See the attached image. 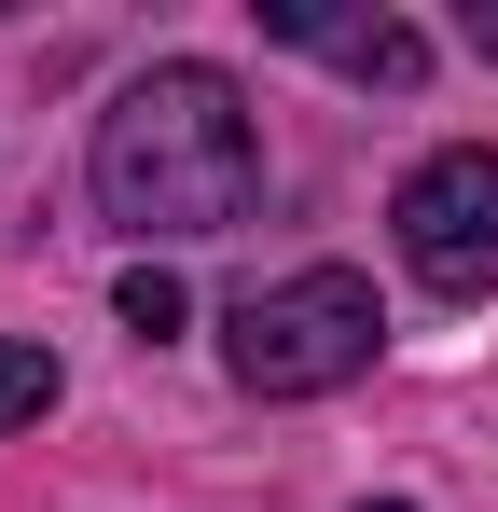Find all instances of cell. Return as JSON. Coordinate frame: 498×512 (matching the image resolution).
<instances>
[{"label":"cell","mask_w":498,"mask_h":512,"mask_svg":"<svg viewBox=\"0 0 498 512\" xmlns=\"http://www.w3.org/2000/svg\"><path fill=\"white\" fill-rule=\"evenodd\" d=\"M97 222H125L139 250H180V236H222L249 222V194H263V139H249V97L208 70V56H166L139 84L97 111Z\"/></svg>","instance_id":"1"},{"label":"cell","mask_w":498,"mask_h":512,"mask_svg":"<svg viewBox=\"0 0 498 512\" xmlns=\"http://www.w3.org/2000/svg\"><path fill=\"white\" fill-rule=\"evenodd\" d=\"M374 346H388V305H374L360 263H305V277L249 291L236 319H222V360H236L249 402H319L346 374H374Z\"/></svg>","instance_id":"2"},{"label":"cell","mask_w":498,"mask_h":512,"mask_svg":"<svg viewBox=\"0 0 498 512\" xmlns=\"http://www.w3.org/2000/svg\"><path fill=\"white\" fill-rule=\"evenodd\" d=\"M388 222H402V263L429 277V291H485L498 277V153L485 139L429 153V167L388 194Z\"/></svg>","instance_id":"3"},{"label":"cell","mask_w":498,"mask_h":512,"mask_svg":"<svg viewBox=\"0 0 498 512\" xmlns=\"http://www.w3.org/2000/svg\"><path fill=\"white\" fill-rule=\"evenodd\" d=\"M332 56H346V70H360V84H415V70H429V42H415L402 14H360V28H346V42H332Z\"/></svg>","instance_id":"4"},{"label":"cell","mask_w":498,"mask_h":512,"mask_svg":"<svg viewBox=\"0 0 498 512\" xmlns=\"http://www.w3.org/2000/svg\"><path fill=\"white\" fill-rule=\"evenodd\" d=\"M111 305H125V333H139V346H166L180 319H194V291H180L166 263H125V291H111Z\"/></svg>","instance_id":"5"},{"label":"cell","mask_w":498,"mask_h":512,"mask_svg":"<svg viewBox=\"0 0 498 512\" xmlns=\"http://www.w3.org/2000/svg\"><path fill=\"white\" fill-rule=\"evenodd\" d=\"M56 402V346H28V333H0V429H28Z\"/></svg>","instance_id":"6"},{"label":"cell","mask_w":498,"mask_h":512,"mask_svg":"<svg viewBox=\"0 0 498 512\" xmlns=\"http://www.w3.org/2000/svg\"><path fill=\"white\" fill-rule=\"evenodd\" d=\"M374 512H415V499H374Z\"/></svg>","instance_id":"7"}]
</instances>
